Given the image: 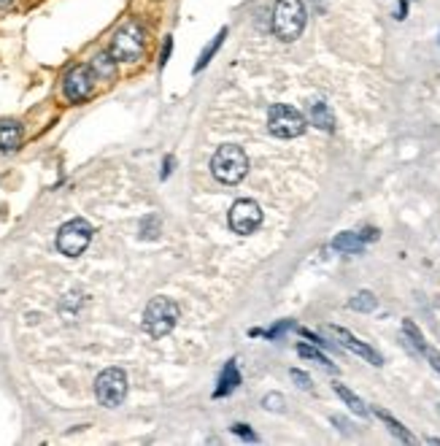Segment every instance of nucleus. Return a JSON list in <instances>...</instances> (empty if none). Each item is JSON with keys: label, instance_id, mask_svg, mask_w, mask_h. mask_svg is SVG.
<instances>
[{"label": "nucleus", "instance_id": "f3484780", "mask_svg": "<svg viewBox=\"0 0 440 446\" xmlns=\"http://www.w3.org/2000/svg\"><path fill=\"white\" fill-rule=\"evenodd\" d=\"M241 385V373H238V365L235 363H227L225 370H222V379H219V387H216V398H225L227 392H232L235 387Z\"/></svg>", "mask_w": 440, "mask_h": 446}, {"label": "nucleus", "instance_id": "7ed1b4c3", "mask_svg": "<svg viewBox=\"0 0 440 446\" xmlns=\"http://www.w3.org/2000/svg\"><path fill=\"white\" fill-rule=\"evenodd\" d=\"M143 49H146V33L136 19H130L117 30L108 52L117 62H136L143 54Z\"/></svg>", "mask_w": 440, "mask_h": 446}, {"label": "nucleus", "instance_id": "7c9ffc66", "mask_svg": "<svg viewBox=\"0 0 440 446\" xmlns=\"http://www.w3.org/2000/svg\"><path fill=\"white\" fill-rule=\"evenodd\" d=\"M438 411H440V406H438Z\"/></svg>", "mask_w": 440, "mask_h": 446}, {"label": "nucleus", "instance_id": "4468645a", "mask_svg": "<svg viewBox=\"0 0 440 446\" xmlns=\"http://www.w3.org/2000/svg\"><path fill=\"white\" fill-rule=\"evenodd\" d=\"M333 389H335V395H338V398H340V400H343V403H346V406H349V411H351V414H357V416H359V419H367V416H370V409L364 406V400L359 398L357 392H351V389H349V387H346V385H340V382H335Z\"/></svg>", "mask_w": 440, "mask_h": 446}, {"label": "nucleus", "instance_id": "f8f14e48", "mask_svg": "<svg viewBox=\"0 0 440 446\" xmlns=\"http://www.w3.org/2000/svg\"><path fill=\"white\" fill-rule=\"evenodd\" d=\"M308 119H311V124H316L319 130H324V133H333L335 130V114L324 100H314L308 106Z\"/></svg>", "mask_w": 440, "mask_h": 446}, {"label": "nucleus", "instance_id": "ddd939ff", "mask_svg": "<svg viewBox=\"0 0 440 446\" xmlns=\"http://www.w3.org/2000/svg\"><path fill=\"white\" fill-rule=\"evenodd\" d=\"M22 143V124L16 119H3L0 122V149L3 152H16Z\"/></svg>", "mask_w": 440, "mask_h": 446}, {"label": "nucleus", "instance_id": "20e7f679", "mask_svg": "<svg viewBox=\"0 0 440 446\" xmlns=\"http://www.w3.org/2000/svg\"><path fill=\"white\" fill-rule=\"evenodd\" d=\"M179 322V306L170 300V298H152L149 306L143 311V327L152 339H162L167 336Z\"/></svg>", "mask_w": 440, "mask_h": 446}, {"label": "nucleus", "instance_id": "6e6552de", "mask_svg": "<svg viewBox=\"0 0 440 446\" xmlns=\"http://www.w3.org/2000/svg\"><path fill=\"white\" fill-rule=\"evenodd\" d=\"M230 230L238 233V235H251L262 225V209H259L254 200L241 198L232 203L230 209Z\"/></svg>", "mask_w": 440, "mask_h": 446}, {"label": "nucleus", "instance_id": "bb28decb", "mask_svg": "<svg viewBox=\"0 0 440 446\" xmlns=\"http://www.w3.org/2000/svg\"><path fill=\"white\" fill-rule=\"evenodd\" d=\"M300 333H303L305 339H311V341H314L316 346H324V349H330V344H327V341H324V339H319V336H316L314 330H300Z\"/></svg>", "mask_w": 440, "mask_h": 446}, {"label": "nucleus", "instance_id": "f03ea898", "mask_svg": "<svg viewBox=\"0 0 440 446\" xmlns=\"http://www.w3.org/2000/svg\"><path fill=\"white\" fill-rule=\"evenodd\" d=\"M305 3L303 0H278L273 8V33L278 41L292 44L300 38L305 28Z\"/></svg>", "mask_w": 440, "mask_h": 446}, {"label": "nucleus", "instance_id": "4be33fe9", "mask_svg": "<svg viewBox=\"0 0 440 446\" xmlns=\"http://www.w3.org/2000/svg\"><path fill=\"white\" fill-rule=\"evenodd\" d=\"M141 233H143L146 238H157V233H160V219H157V216H146L143 225H141Z\"/></svg>", "mask_w": 440, "mask_h": 446}, {"label": "nucleus", "instance_id": "0eeeda50", "mask_svg": "<svg viewBox=\"0 0 440 446\" xmlns=\"http://www.w3.org/2000/svg\"><path fill=\"white\" fill-rule=\"evenodd\" d=\"M95 395L100 400V406L117 409L124 395H127V376L121 368H106L95 379Z\"/></svg>", "mask_w": 440, "mask_h": 446}, {"label": "nucleus", "instance_id": "2eb2a0df", "mask_svg": "<svg viewBox=\"0 0 440 446\" xmlns=\"http://www.w3.org/2000/svg\"><path fill=\"white\" fill-rule=\"evenodd\" d=\"M373 414L379 416L381 422H383V425H386V428H389V433H392V435H395L397 441H403V444H413V441H416V438H413V433H410L408 428H405V425H403V422H397L395 416L389 414V411H386V409H373Z\"/></svg>", "mask_w": 440, "mask_h": 446}, {"label": "nucleus", "instance_id": "a878e982", "mask_svg": "<svg viewBox=\"0 0 440 446\" xmlns=\"http://www.w3.org/2000/svg\"><path fill=\"white\" fill-rule=\"evenodd\" d=\"M292 327H295V324H292V322H281V324H278V327H273V330H268L265 336H268V339H278L281 333H287V330H292Z\"/></svg>", "mask_w": 440, "mask_h": 446}, {"label": "nucleus", "instance_id": "39448f33", "mask_svg": "<svg viewBox=\"0 0 440 446\" xmlns=\"http://www.w3.org/2000/svg\"><path fill=\"white\" fill-rule=\"evenodd\" d=\"M308 122H305L303 111L287 106V103H275L268 114V130L275 139H297L303 136Z\"/></svg>", "mask_w": 440, "mask_h": 446}, {"label": "nucleus", "instance_id": "c756f323", "mask_svg": "<svg viewBox=\"0 0 440 446\" xmlns=\"http://www.w3.org/2000/svg\"><path fill=\"white\" fill-rule=\"evenodd\" d=\"M8 3H11V0H0V8H3V6H8Z\"/></svg>", "mask_w": 440, "mask_h": 446}, {"label": "nucleus", "instance_id": "423d86ee", "mask_svg": "<svg viewBox=\"0 0 440 446\" xmlns=\"http://www.w3.org/2000/svg\"><path fill=\"white\" fill-rule=\"evenodd\" d=\"M92 241V225L87 219H71L57 233V249L65 257H78Z\"/></svg>", "mask_w": 440, "mask_h": 446}, {"label": "nucleus", "instance_id": "aec40b11", "mask_svg": "<svg viewBox=\"0 0 440 446\" xmlns=\"http://www.w3.org/2000/svg\"><path fill=\"white\" fill-rule=\"evenodd\" d=\"M114 68H117V60L111 57V52L97 54V57L92 60V71H95V76L97 78H108L111 74H114Z\"/></svg>", "mask_w": 440, "mask_h": 446}, {"label": "nucleus", "instance_id": "9d476101", "mask_svg": "<svg viewBox=\"0 0 440 446\" xmlns=\"http://www.w3.org/2000/svg\"><path fill=\"white\" fill-rule=\"evenodd\" d=\"M330 333H333L335 339H338V344L343 346V349H349L351 354H357V357H362L364 363H370V365H376V368H381L383 365V357H381V352H376L367 341H359L351 330H346V327H338V324H333L330 327Z\"/></svg>", "mask_w": 440, "mask_h": 446}, {"label": "nucleus", "instance_id": "5701e85b", "mask_svg": "<svg viewBox=\"0 0 440 446\" xmlns=\"http://www.w3.org/2000/svg\"><path fill=\"white\" fill-rule=\"evenodd\" d=\"M262 406H265L268 411H284V398L275 392V395H268V398L262 400Z\"/></svg>", "mask_w": 440, "mask_h": 446}, {"label": "nucleus", "instance_id": "c85d7f7f", "mask_svg": "<svg viewBox=\"0 0 440 446\" xmlns=\"http://www.w3.org/2000/svg\"><path fill=\"white\" fill-rule=\"evenodd\" d=\"M170 49H173V41L170 38H165V47H162V57H160V65H165L167 57H170Z\"/></svg>", "mask_w": 440, "mask_h": 446}, {"label": "nucleus", "instance_id": "412c9836", "mask_svg": "<svg viewBox=\"0 0 440 446\" xmlns=\"http://www.w3.org/2000/svg\"><path fill=\"white\" fill-rule=\"evenodd\" d=\"M225 38H227V28H222V30L216 33V38L211 41V47L203 49V54H200V60H198V65H195V71H203V68L211 62V57L216 54V49L222 47V41H225Z\"/></svg>", "mask_w": 440, "mask_h": 446}, {"label": "nucleus", "instance_id": "6ab92c4d", "mask_svg": "<svg viewBox=\"0 0 440 446\" xmlns=\"http://www.w3.org/2000/svg\"><path fill=\"white\" fill-rule=\"evenodd\" d=\"M297 354H300V357H305V360H311V363H316V365H321V368L333 370V373L338 370V368H335V363H330V357H327L324 352H319L316 346L300 344V346H297Z\"/></svg>", "mask_w": 440, "mask_h": 446}, {"label": "nucleus", "instance_id": "393cba45", "mask_svg": "<svg viewBox=\"0 0 440 446\" xmlns=\"http://www.w3.org/2000/svg\"><path fill=\"white\" fill-rule=\"evenodd\" d=\"M232 433H238V435L246 438V441H257L254 430H249V425H243V422H235V425H232Z\"/></svg>", "mask_w": 440, "mask_h": 446}, {"label": "nucleus", "instance_id": "1a4fd4ad", "mask_svg": "<svg viewBox=\"0 0 440 446\" xmlns=\"http://www.w3.org/2000/svg\"><path fill=\"white\" fill-rule=\"evenodd\" d=\"M95 71H92V65H78L73 68L68 76H65V84H62V90H65V98L71 100V103H81V100H87L92 93H95Z\"/></svg>", "mask_w": 440, "mask_h": 446}, {"label": "nucleus", "instance_id": "f257e3e1", "mask_svg": "<svg viewBox=\"0 0 440 446\" xmlns=\"http://www.w3.org/2000/svg\"><path fill=\"white\" fill-rule=\"evenodd\" d=\"M211 173H213V179L222 182V184H238V182L246 179V173H249V157H246V152H243L241 146L225 143V146H219L216 154H213Z\"/></svg>", "mask_w": 440, "mask_h": 446}, {"label": "nucleus", "instance_id": "a211bd4d", "mask_svg": "<svg viewBox=\"0 0 440 446\" xmlns=\"http://www.w3.org/2000/svg\"><path fill=\"white\" fill-rule=\"evenodd\" d=\"M376 306H379V298L370 293V290H359L349 300L351 311H359V314H370V311H376Z\"/></svg>", "mask_w": 440, "mask_h": 446}, {"label": "nucleus", "instance_id": "b1692460", "mask_svg": "<svg viewBox=\"0 0 440 446\" xmlns=\"http://www.w3.org/2000/svg\"><path fill=\"white\" fill-rule=\"evenodd\" d=\"M289 376L297 382V387H303V389H311V387H314V385H311V376H308V373H303V370L292 368V370H289Z\"/></svg>", "mask_w": 440, "mask_h": 446}, {"label": "nucleus", "instance_id": "cd10ccee", "mask_svg": "<svg viewBox=\"0 0 440 446\" xmlns=\"http://www.w3.org/2000/svg\"><path fill=\"white\" fill-rule=\"evenodd\" d=\"M359 235H362V241H364V244H367V241H379V235H381V233L376 230V228H364V230L359 233Z\"/></svg>", "mask_w": 440, "mask_h": 446}, {"label": "nucleus", "instance_id": "9b49d317", "mask_svg": "<svg viewBox=\"0 0 440 446\" xmlns=\"http://www.w3.org/2000/svg\"><path fill=\"white\" fill-rule=\"evenodd\" d=\"M403 336H405V341H408L410 349L422 354L427 363L435 368V373H440V352L424 339V333L419 330V324L413 322V319H403Z\"/></svg>", "mask_w": 440, "mask_h": 446}, {"label": "nucleus", "instance_id": "dca6fc26", "mask_svg": "<svg viewBox=\"0 0 440 446\" xmlns=\"http://www.w3.org/2000/svg\"><path fill=\"white\" fill-rule=\"evenodd\" d=\"M333 247L338 249V252H343V254H362L367 244L362 241L359 233H338L333 241Z\"/></svg>", "mask_w": 440, "mask_h": 446}]
</instances>
